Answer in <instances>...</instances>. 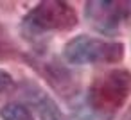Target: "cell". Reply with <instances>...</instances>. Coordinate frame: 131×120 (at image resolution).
Listing matches in <instances>:
<instances>
[{
    "instance_id": "7",
    "label": "cell",
    "mask_w": 131,
    "mask_h": 120,
    "mask_svg": "<svg viewBox=\"0 0 131 120\" xmlns=\"http://www.w3.org/2000/svg\"><path fill=\"white\" fill-rule=\"evenodd\" d=\"M0 116L4 120H34L32 113L29 111V107L20 104V102L6 104L2 109H0Z\"/></svg>"
},
{
    "instance_id": "6",
    "label": "cell",
    "mask_w": 131,
    "mask_h": 120,
    "mask_svg": "<svg viewBox=\"0 0 131 120\" xmlns=\"http://www.w3.org/2000/svg\"><path fill=\"white\" fill-rule=\"evenodd\" d=\"M22 95L27 100V104L38 113L41 120H67L65 113L58 106V102L34 81H24L22 82Z\"/></svg>"
},
{
    "instance_id": "5",
    "label": "cell",
    "mask_w": 131,
    "mask_h": 120,
    "mask_svg": "<svg viewBox=\"0 0 131 120\" xmlns=\"http://www.w3.org/2000/svg\"><path fill=\"white\" fill-rule=\"evenodd\" d=\"M31 66H36L38 72L47 79V82L65 99L77 95V81L74 74L58 61H41V59H31Z\"/></svg>"
},
{
    "instance_id": "8",
    "label": "cell",
    "mask_w": 131,
    "mask_h": 120,
    "mask_svg": "<svg viewBox=\"0 0 131 120\" xmlns=\"http://www.w3.org/2000/svg\"><path fill=\"white\" fill-rule=\"evenodd\" d=\"M15 86V81H13V75L6 70L0 68V93H6L9 91L11 88Z\"/></svg>"
},
{
    "instance_id": "2",
    "label": "cell",
    "mask_w": 131,
    "mask_h": 120,
    "mask_svg": "<svg viewBox=\"0 0 131 120\" xmlns=\"http://www.w3.org/2000/svg\"><path fill=\"white\" fill-rule=\"evenodd\" d=\"M126 56V47L120 41L79 34L67 41L63 57L70 65H113Z\"/></svg>"
},
{
    "instance_id": "9",
    "label": "cell",
    "mask_w": 131,
    "mask_h": 120,
    "mask_svg": "<svg viewBox=\"0 0 131 120\" xmlns=\"http://www.w3.org/2000/svg\"><path fill=\"white\" fill-rule=\"evenodd\" d=\"M11 43H9V40H7V36L0 31V56H6V54H9L11 52Z\"/></svg>"
},
{
    "instance_id": "3",
    "label": "cell",
    "mask_w": 131,
    "mask_h": 120,
    "mask_svg": "<svg viewBox=\"0 0 131 120\" xmlns=\"http://www.w3.org/2000/svg\"><path fill=\"white\" fill-rule=\"evenodd\" d=\"M79 23L75 9L68 2L47 0L32 7L24 18V32L29 36H40L47 32L72 31Z\"/></svg>"
},
{
    "instance_id": "1",
    "label": "cell",
    "mask_w": 131,
    "mask_h": 120,
    "mask_svg": "<svg viewBox=\"0 0 131 120\" xmlns=\"http://www.w3.org/2000/svg\"><path fill=\"white\" fill-rule=\"evenodd\" d=\"M131 97V72L126 68H113L97 75L88 86L86 104L90 111L102 118H113Z\"/></svg>"
},
{
    "instance_id": "10",
    "label": "cell",
    "mask_w": 131,
    "mask_h": 120,
    "mask_svg": "<svg viewBox=\"0 0 131 120\" xmlns=\"http://www.w3.org/2000/svg\"><path fill=\"white\" fill-rule=\"evenodd\" d=\"M124 120H131V106L127 107V111H126V115H124Z\"/></svg>"
},
{
    "instance_id": "4",
    "label": "cell",
    "mask_w": 131,
    "mask_h": 120,
    "mask_svg": "<svg viewBox=\"0 0 131 120\" xmlns=\"http://www.w3.org/2000/svg\"><path fill=\"white\" fill-rule=\"evenodd\" d=\"M131 16V2L95 0L84 4V18L101 34H115Z\"/></svg>"
}]
</instances>
